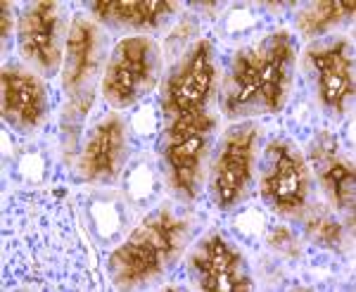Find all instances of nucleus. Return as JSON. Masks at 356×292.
I'll list each match as a JSON object with an SVG mask.
<instances>
[{
    "label": "nucleus",
    "instance_id": "obj_5",
    "mask_svg": "<svg viewBox=\"0 0 356 292\" xmlns=\"http://www.w3.org/2000/svg\"><path fill=\"white\" fill-rule=\"evenodd\" d=\"M214 62H211V43L200 41L193 45L181 67L171 74L164 90V110L176 117L186 112L204 110V102L209 97L211 83H214Z\"/></svg>",
    "mask_w": 356,
    "mask_h": 292
},
{
    "label": "nucleus",
    "instance_id": "obj_6",
    "mask_svg": "<svg viewBox=\"0 0 356 292\" xmlns=\"http://www.w3.org/2000/svg\"><path fill=\"white\" fill-rule=\"evenodd\" d=\"M257 129L254 124H240L228 131L221 143V152L214 167V195L221 207H231L243 195L252 179V159H254Z\"/></svg>",
    "mask_w": 356,
    "mask_h": 292
},
{
    "label": "nucleus",
    "instance_id": "obj_19",
    "mask_svg": "<svg viewBox=\"0 0 356 292\" xmlns=\"http://www.w3.org/2000/svg\"><path fill=\"white\" fill-rule=\"evenodd\" d=\"M0 19H3V24H0V31H3V38H8V33H10V26H13V15H10V5L8 3H3L0 5Z\"/></svg>",
    "mask_w": 356,
    "mask_h": 292
},
{
    "label": "nucleus",
    "instance_id": "obj_15",
    "mask_svg": "<svg viewBox=\"0 0 356 292\" xmlns=\"http://www.w3.org/2000/svg\"><path fill=\"white\" fill-rule=\"evenodd\" d=\"M354 13V3H340V0H330V3H316L314 8H309L307 13L300 17V29L307 36H316L323 33L330 24H335L337 19Z\"/></svg>",
    "mask_w": 356,
    "mask_h": 292
},
{
    "label": "nucleus",
    "instance_id": "obj_7",
    "mask_svg": "<svg viewBox=\"0 0 356 292\" xmlns=\"http://www.w3.org/2000/svg\"><path fill=\"white\" fill-rule=\"evenodd\" d=\"M261 190L275 211L290 214L302 209L307 197V169L300 152L288 143H275L268 147V169L264 174Z\"/></svg>",
    "mask_w": 356,
    "mask_h": 292
},
{
    "label": "nucleus",
    "instance_id": "obj_13",
    "mask_svg": "<svg viewBox=\"0 0 356 292\" xmlns=\"http://www.w3.org/2000/svg\"><path fill=\"white\" fill-rule=\"evenodd\" d=\"M95 53V26L76 17L69 26L67 53H65V88L76 90L83 83L86 74L90 70Z\"/></svg>",
    "mask_w": 356,
    "mask_h": 292
},
{
    "label": "nucleus",
    "instance_id": "obj_3",
    "mask_svg": "<svg viewBox=\"0 0 356 292\" xmlns=\"http://www.w3.org/2000/svg\"><path fill=\"white\" fill-rule=\"evenodd\" d=\"M154 70H157L154 45L143 36L124 38L114 45L110 65H107L105 81H102L105 97L117 107L131 105L150 90Z\"/></svg>",
    "mask_w": 356,
    "mask_h": 292
},
{
    "label": "nucleus",
    "instance_id": "obj_2",
    "mask_svg": "<svg viewBox=\"0 0 356 292\" xmlns=\"http://www.w3.org/2000/svg\"><path fill=\"white\" fill-rule=\"evenodd\" d=\"M186 238V223L169 211H157L129 236L122 248L114 250L110 268L117 285L145 283L164 271L171 257L181 250Z\"/></svg>",
    "mask_w": 356,
    "mask_h": 292
},
{
    "label": "nucleus",
    "instance_id": "obj_16",
    "mask_svg": "<svg viewBox=\"0 0 356 292\" xmlns=\"http://www.w3.org/2000/svg\"><path fill=\"white\" fill-rule=\"evenodd\" d=\"M323 181L328 183L335 202L340 207H352L354 204V169L352 164L344 162H328L323 169Z\"/></svg>",
    "mask_w": 356,
    "mask_h": 292
},
{
    "label": "nucleus",
    "instance_id": "obj_9",
    "mask_svg": "<svg viewBox=\"0 0 356 292\" xmlns=\"http://www.w3.org/2000/svg\"><path fill=\"white\" fill-rule=\"evenodd\" d=\"M57 5L33 3L19 17V48L38 67L55 72L60 65L57 50Z\"/></svg>",
    "mask_w": 356,
    "mask_h": 292
},
{
    "label": "nucleus",
    "instance_id": "obj_1",
    "mask_svg": "<svg viewBox=\"0 0 356 292\" xmlns=\"http://www.w3.org/2000/svg\"><path fill=\"white\" fill-rule=\"evenodd\" d=\"M295 67V43L288 31H275L243 48L233 60L226 88L228 114L278 112L288 95Z\"/></svg>",
    "mask_w": 356,
    "mask_h": 292
},
{
    "label": "nucleus",
    "instance_id": "obj_17",
    "mask_svg": "<svg viewBox=\"0 0 356 292\" xmlns=\"http://www.w3.org/2000/svg\"><path fill=\"white\" fill-rule=\"evenodd\" d=\"M309 236L318 240L321 245H340L342 228L337 221L328 219V216H316L309 221Z\"/></svg>",
    "mask_w": 356,
    "mask_h": 292
},
{
    "label": "nucleus",
    "instance_id": "obj_18",
    "mask_svg": "<svg viewBox=\"0 0 356 292\" xmlns=\"http://www.w3.org/2000/svg\"><path fill=\"white\" fill-rule=\"evenodd\" d=\"M268 243H271V248L280 250V252H288V254L295 252V238H292L290 228H285V226L275 228L271 236H268Z\"/></svg>",
    "mask_w": 356,
    "mask_h": 292
},
{
    "label": "nucleus",
    "instance_id": "obj_14",
    "mask_svg": "<svg viewBox=\"0 0 356 292\" xmlns=\"http://www.w3.org/2000/svg\"><path fill=\"white\" fill-rule=\"evenodd\" d=\"M95 13L105 19L119 22L129 26H152L159 22V17L174 13V5L164 0H105L93 5Z\"/></svg>",
    "mask_w": 356,
    "mask_h": 292
},
{
    "label": "nucleus",
    "instance_id": "obj_11",
    "mask_svg": "<svg viewBox=\"0 0 356 292\" xmlns=\"http://www.w3.org/2000/svg\"><path fill=\"white\" fill-rule=\"evenodd\" d=\"M48 97L36 76L17 70H3V117L17 129L26 131L43 122Z\"/></svg>",
    "mask_w": 356,
    "mask_h": 292
},
{
    "label": "nucleus",
    "instance_id": "obj_12",
    "mask_svg": "<svg viewBox=\"0 0 356 292\" xmlns=\"http://www.w3.org/2000/svg\"><path fill=\"white\" fill-rule=\"evenodd\" d=\"M126 131L119 117H107L95 126L81 154V174L90 181L110 179L117 174L119 162L124 157Z\"/></svg>",
    "mask_w": 356,
    "mask_h": 292
},
{
    "label": "nucleus",
    "instance_id": "obj_10",
    "mask_svg": "<svg viewBox=\"0 0 356 292\" xmlns=\"http://www.w3.org/2000/svg\"><path fill=\"white\" fill-rule=\"evenodd\" d=\"M309 60L316 67L318 90L325 107L342 112L347 97L354 95V62L349 55V45L337 41L325 48H314L309 53Z\"/></svg>",
    "mask_w": 356,
    "mask_h": 292
},
{
    "label": "nucleus",
    "instance_id": "obj_4",
    "mask_svg": "<svg viewBox=\"0 0 356 292\" xmlns=\"http://www.w3.org/2000/svg\"><path fill=\"white\" fill-rule=\"evenodd\" d=\"M211 129H214V119L204 110L174 117V124L166 133L164 157L176 190L186 195L195 193L200 164H202V154L207 150V136Z\"/></svg>",
    "mask_w": 356,
    "mask_h": 292
},
{
    "label": "nucleus",
    "instance_id": "obj_8",
    "mask_svg": "<svg viewBox=\"0 0 356 292\" xmlns=\"http://www.w3.org/2000/svg\"><path fill=\"white\" fill-rule=\"evenodd\" d=\"M193 271L200 288L207 292H243L252 290L245 276L243 259L221 236H207L193 254Z\"/></svg>",
    "mask_w": 356,
    "mask_h": 292
}]
</instances>
